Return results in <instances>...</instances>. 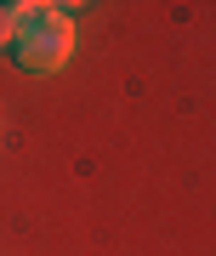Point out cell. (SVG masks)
Returning a JSON list of instances; mask_svg holds the SVG:
<instances>
[{"mask_svg":"<svg viewBox=\"0 0 216 256\" xmlns=\"http://www.w3.org/2000/svg\"><path fill=\"white\" fill-rule=\"evenodd\" d=\"M34 0H0V52H6L12 46V40H18V28L28 23V18H34Z\"/></svg>","mask_w":216,"mask_h":256,"instance_id":"obj_2","label":"cell"},{"mask_svg":"<svg viewBox=\"0 0 216 256\" xmlns=\"http://www.w3.org/2000/svg\"><path fill=\"white\" fill-rule=\"evenodd\" d=\"M74 6H40L34 18L18 28V40H12V52H18V68L23 74H57L68 68L74 57Z\"/></svg>","mask_w":216,"mask_h":256,"instance_id":"obj_1","label":"cell"}]
</instances>
